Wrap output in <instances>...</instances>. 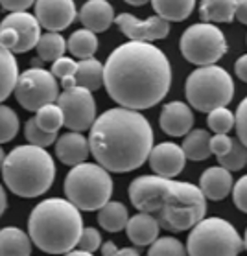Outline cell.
Instances as JSON below:
<instances>
[{
    "instance_id": "cell-1",
    "label": "cell",
    "mask_w": 247,
    "mask_h": 256,
    "mask_svg": "<svg viewBox=\"0 0 247 256\" xmlns=\"http://www.w3.org/2000/svg\"><path fill=\"white\" fill-rule=\"evenodd\" d=\"M104 87L120 107L144 111L168 94L172 64L152 42H124L109 54L104 64Z\"/></svg>"
},
{
    "instance_id": "cell-2",
    "label": "cell",
    "mask_w": 247,
    "mask_h": 256,
    "mask_svg": "<svg viewBox=\"0 0 247 256\" xmlns=\"http://www.w3.org/2000/svg\"><path fill=\"white\" fill-rule=\"evenodd\" d=\"M87 140L96 164L107 172L128 174L148 160L153 129L140 111L114 107L96 116Z\"/></svg>"
},
{
    "instance_id": "cell-3",
    "label": "cell",
    "mask_w": 247,
    "mask_h": 256,
    "mask_svg": "<svg viewBox=\"0 0 247 256\" xmlns=\"http://www.w3.org/2000/svg\"><path fill=\"white\" fill-rule=\"evenodd\" d=\"M128 194L138 212L152 214L160 228L172 232L190 230L206 212V199L200 186L186 180L140 175L130 184Z\"/></svg>"
},
{
    "instance_id": "cell-4",
    "label": "cell",
    "mask_w": 247,
    "mask_h": 256,
    "mask_svg": "<svg viewBox=\"0 0 247 256\" xmlns=\"http://www.w3.org/2000/svg\"><path fill=\"white\" fill-rule=\"evenodd\" d=\"M83 230L82 212L63 198L44 199L28 218L32 244L48 254H65L78 245Z\"/></svg>"
},
{
    "instance_id": "cell-5",
    "label": "cell",
    "mask_w": 247,
    "mask_h": 256,
    "mask_svg": "<svg viewBox=\"0 0 247 256\" xmlns=\"http://www.w3.org/2000/svg\"><path fill=\"white\" fill-rule=\"evenodd\" d=\"M2 177L15 196L24 199L46 194L56 179V164L52 155L37 146L22 144L6 153Z\"/></svg>"
},
{
    "instance_id": "cell-6",
    "label": "cell",
    "mask_w": 247,
    "mask_h": 256,
    "mask_svg": "<svg viewBox=\"0 0 247 256\" xmlns=\"http://www.w3.org/2000/svg\"><path fill=\"white\" fill-rule=\"evenodd\" d=\"M65 196L78 210H100L107 201H111V175L96 162H82L72 166L65 177Z\"/></svg>"
},
{
    "instance_id": "cell-7",
    "label": "cell",
    "mask_w": 247,
    "mask_h": 256,
    "mask_svg": "<svg viewBox=\"0 0 247 256\" xmlns=\"http://www.w3.org/2000/svg\"><path fill=\"white\" fill-rule=\"evenodd\" d=\"M186 100L192 109L208 112L218 107H227L234 98V83L225 68L218 64L198 66L186 78Z\"/></svg>"
},
{
    "instance_id": "cell-8",
    "label": "cell",
    "mask_w": 247,
    "mask_h": 256,
    "mask_svg": "<svg viewBox=\"0 0 247 256\" xmlns=\"http://www.w3.org/2000/svg\"><path fill=\"white\" fill-rule=\"evenodd\" d=\"M244 240L224 218H203L192 227L186 240L188 256H238Z\"/></svg>"
},
{
    "instance_id": "cell-9",
    "label": "cell",
    "mask_w": 247,
    "mask_h": 256,
    "mask_svg": "<svg viewBox=\"0 0 247 256\" xmlns=\"http://www.w3.org/2000/svg\"><path fill=\"white\" fill-rule=\"evenodd\" d=\"M179 48L182 58L188 63L200 66L218 63L229 50L224 32L208 22L192 24L190 28H186V32L181 35Z\"/></svg>"
},
{
    "instance_id": "cell-10",
    "label": "cell",
    "mask_w": 247,
    "mask_h": 256,
    "mask_svg": "<svg viewBox=\"0 0 247 256\" xmlns=\"http://www.w3.org/2000/svg\"><path fill=\"white\" fill-rule=\"evenodd\" d=\"M15 98L26 111H39L48 104H56L59 96L58 80L44 68H28L18 74Z\"/></svg>"
},
{
    "instance_id": "cell-11",
    "label": "cell",
    "mask_w": 247,
    "mask_h": 256,
    "mask_svg": "<svg viewBox=\"0 0 247 256\" xmlns=\"http://www.w3.org/2000/svg\"><path fill=\"white\" fill-rule=\"evenodd\" d=\"M41 37V26L28 12L10 13L0 22V44L12 54L34 50Z\"/></svg>"
},
{
    "instance_id": "cell-12",
    "label": "cell",
    "mask_w": 247,
    "mask_h": 256,
    "mask_svg": "<svg viewBox=\"0 0 247 256\" xmlns=\"http://www.w3.org/2000/svg\"><path fill=\"white\" fill-rule=\"evenodd\" d=\"M58 107L63 112L65 126L70 131L82 133L90 129L96 120V102L90 90L83 87L66 88L58 96Z\"/></svg>"
},
{
    "instance_id": "cell-13",
    "label": "cell",
    "mask_w": 247,
    "mask_h": 256,
    "mask_svg": "<svg viewBox=\"0 0 247 256\" xmlns=\"http://www.w3.org/2000/svg\"><path fill=\"white\" fill-rule=\"evenodd\" d=\"M114 22L124 35H128L131 41L138 42L160 41L170 34V22L157 15L140 20L131 13H120L114 17Z\"/></svg>"
},
{
    "instance_id": "cell-14",
    "label": "cell",
    "mask_w": 247,
    "mask_h": 256,
    "mask_svg": "<svg viewBox=\"0 0 247 256\" xmlns=\"http://www.w3.org/2000/svg\"><path fill=\"white\" fill-rule=\"evenodd\" d=\"M34 17L46 32H63L78 17L74 0H36Z\"/></svg>"
},
{
    "instance_id": "cell-15",
    "label": "cell",
    "mask_w": 247,
    "mask_h": 256,
    "mask_svg": "<svg viewBox=\"0 0 247 256\" xmlns=\"http://www.w3.org/2000/svg\"><path fill=\"white\" fill-rule=\"evenodd\" d=\"M150 166L159 177L166 179H174L181 174L184 166H186V157L182 153L181 146L174 144V142H162L152 148L150 152Z\"/></svg>"
},
{
    "instance_id": "cell-16",
    "label": "cell",
    "mask_w": 247,
    "mask_h": 256,
    "mask_svg": "<svg viewBox=\"0 0 247 256\" xmlns=\"http://www.w3.org/2000/svg\"><path fill=\"white\" fill-rule=\"evenodd\" d=\"M160 129L170 136H184L192 131L194 112L192 107L182 102H170L162 107L159 116Z\"/></svg>"
},
{
    "instance_id": "cell-17",
    "label": "cell",
    "mask_w": 247,
    "mask_h": 256,
    "mask_svg": "<svg viewBox=\"0 0 247 256\" xmlns=\"http://www.w3.org/2000/svg\"><path fill=\"white\" fill-rule=\"evenodd\" d=\"M88 153H90L88 140L82 133L68 131L56 140V157L66 166H78L82 162H87Z\"/></svg>"
},
{
    "instance_id": "cell-18",
    "label": "cell",
    "mask_w": 247,
    "mask_h": 256,
    "mask_svg": "<svg viewBox=\"0 0 247 256\" xmlns=\"http://www.w3.org/2000/svg\"><path fill=\"white\" fill-rule=\"evenodd\" d=\"M232 175L229 170L222 166H210L206 168L200 177V190L205 196V199L210 201H222L230 194L232 190Z\"/></svg>"
},
{
    "instance_id": "cell-19",
    "label": "cell",
    "mask_w": 247,
    "mask_h": 256,
    "mask_svg": "<svg viewBox=\"0 0 247 256\" xmlns=\"http://www.w3.org/2000/svg\"><path fill=\"white\" fill-rule=\"evenodd\" d=\"M80 20L85 30L102 34L114 22V10L107 0H87L80 10Z\"/></svg>"
},
{
    "instance_id": "cell-20",
    "label": "cell",
    "mask_w": 247,
    "mask_h": 256,
    "mask_svg": "<svg viewBox=\"0 0 247 256\" xmlns=\"http://www.w3.org/2000/svg\"><path fill=\"white\" fill-rule=\"evenodd\" d=\"M159 230H160L159 222L152 214H146V212L135 214L133 218L128 220V225H126L128 238L136 247L152 245L155 240L159 238Z\"/></svg>"
},
{
    "instance_id": "cell-21",
    "label": "cell",
    "mask_w": 247,
    "mask_h": 256,
    "mask_svg": "<svg viewBox=\"0 0 247 256\" xmlns=\"http://www.w3.org/2000/svg\"><path fill=\"white\" fill-rule=\"evenodd\" d=\"M32 240L17 227L0 228V256H30Z\"/></svg>"
},
{
    "instance_id": "cell-22",
    "label": "cell",
    "mask_w": 247,
    "mask_h": 256,
    "mask_svg": "<svg viewBox=\"0 0 247 256\" xmlns=\"http://www.w3.org/2000/svg\"><path fill=\"white\" fill-rule=\"evenodd\" d=\"M18 80V63L15 54L0 44V104L10 98Z\"/></svg>"
},
{
    "instance_id": "cell-23",
    "label": "cell",
    "mask_w": 247,
    "mask_h": 256,
    "mask_svg": "<svg viewBox=\"0 0 247 256\" xmlns=\"http://www.w3.org/2000/svg\"><path fill=\"white\" fill-rule=\"evenodd\" d=\"M130 220V212L126 204L120 201H107L100 210H98V225L107 232H120L126 228Z\"/></svg>"
},
{
    "instance_id": "cell-24",
    "label": "cell",
    "mask_w": 247,
    "mask_h": 256,
    "mask_svg": "<svg viewBox=\"0 0 247 256\" xmlns=\"http://www.w3.org/2000/svg\"><path fill=\"white\" fill-rule=\"evenodd\" d=\"M240 0H201L200 17L203 22H230Z\"/></svg>"
},
{
    "instance_id": "cell-25",
    "label": "cell",
    "mask_w": 247,
    "mask_h": 256,
    "mask_svg": "<svg viewBox=\"0 0 247 256\" xmlns=\"http://www.w3.org/2000/svg\"><path fill=\"white\" fill-rule=\"evenodd\" d=\"M74 80H76V87L87 88L90 92L98 90L104 85V64L96 58L82 59L78 63Z\"/></svg>"
},
{
    "instance_id": "cell-26",
    "label": "cell",
    "mask_w": 247,
    "mask_h": 256,
    "mask_svg": "<svg viewBox=\"0 0 247 256\" xmlns=\"http://www.w3.org/2000/svg\"><path fill=\"white\" fill-rule=\"evenodd\" d=\"M184 157L194 160V162H200V160H205L212 155L210 153V134L205 129H194L190 133L184 134V140H182L181 146Z\"/></svg>"
},
{
    "instance_id": "cell-27",
    "label": "cell",
    "mask_w": 247,
    "mask_h": 256,
    "mask_svg": "<svg viewBox=\"0 0 247 256\" xmlns=\"http://www.w3.org/2000/svg\"><path fill=\"white\" fill-rule=\"evenodd\" d=\"M157 17L164 18L168 22H181L188 18L194 12L196 0H150Z\"/></svg>"
},
{
    "instance_id": "cell-28",
    "label": "cell",
    "mask_w": 247,
    "mask_h": 256,
    "mask_svg": "<svg viewBox=\"0 0 247 256\" xmlns=\"http://www.w3.org/2000/svg\"><path fill=\"white\" fill-rule=\"evenodd\" d=\"M66 50L78 59L94 58L96 50H98V37L85 28L76 30L66 41Z\"/></svg>"
},
{
    "instance_id": "cell-29",
    "label": "cell",
    "mask_w": 247,
    "mask_h": 256,
    "mask_svg": "<svg viewBox=\"0 0 247 256\" xmlns=\"http://www.w3.org/2000/svg\"><path fill=\"white\" fill-rule=\"evenodd\" d=\"M36 50L42 63L44 61L54 63L56 59L63 58V54L66 52V41L63 39V35H59L58 32H46V34H41Z\"/></svg>"
},
{
    "instance_id": "cell-30",
    "label": "cell",
    "mask_w": 247,
    "mask_h": 256,
    "mask_svg": "<svg viewBox=\"0 0 247 256\" xmlns=\"http://www.w3.org/2000/svg\"><path fill=\"white\" fill-rule=\"evenodd\" d=\"M37 114L34 118H36L37 126L41 129H44L46 133H56L58 134V131L63 126H65V120H63V112H61V109L58 107V104H48L44 105V107H41L39 111H36Z\"/></svg>"
},
{
    "instance_id": "cell-31",
    "label": "cell",
    "mask_w": 247,
    "mask_h": 256,
    "mask_svg": "<svg viewBox=\"0 0 247 256\" xmlns=\"http://www.w3.org/2000/svg\"><path fill=\"white\" fill-rule=\"evenodd\" d=\"M218 166L229 170V172H238V170L246 168L247 164V148L242 144L238 138H232V146H230L229 153H225L222 157H218Z\"/></svg>"
},
{
    "instance_id": "cell-32",
    "label": "cell",
    "mask_w": 247,
    "mask_h": 256,
    "mask_svg": "<svg viewBox=\"0 0 247 256\" xmlns=\"http://www.w3.org/2000/svg\"><path fill=\"white\" fill-rule=\"evenodd\" d=\"M18 128H20V122H18L17 112L12 107L0 104V146L15 138Z\"/></svg>"
},
{
    "instance_id": "cell-33",
    "label": "cell",
    "mask_w": 247,
    "mask_h": 256,
    "mask_svg": "<svg viewBox=\"0 0 247 256\" xmlns=\"http://www.w3.org/2000/svg\"><path fill=\"white\" fill-rule=\"evenodd\" d=\"M148 256H188L186 254V247L182 245L174 236H164V238H157L150 245Z\"/></svg>"
},
{
    "instance_id": "cell-34",
    "label": "cell",
    "mask_w": 247,
    "mask_h": 256,
    "mask_svg": "<svg viewBox=\"0 0 247 256\" xmlns=\"http://www.w3.org/2000/svg\"><path fill=\"white\" fill-rule=\"evenodd\" d=\"M206 124L214 131V134H227L234 128V114L227 107H218L212 109L206 114Z\"/></svg>"
},
{
    "instance_id": "cell-35",
    "label": "cell",
    "mask_w": 247,
    "mask_h": 256,
    "mask_svg": "<svg viewBox=\"0 0 247 256\" xmlns=\"http://www.w3.org/2000/svg\"><path fill=\"white\" fill-rule=\"evenodd\" d=\"M24 136L28 140V144L42 148V150H46L48 146L56 144V140H58V134L56 133H46L44 129L39 128L36 118H30L28 122L24 124Z\"/></svg>"
},
{
    "instance_id": "cell-36",
    "label": "cell",
    "mask_w": 247,
    "mask_h": 256,
    "mask_svg": "<svg viewBox=\"0 0 247 256\" xmlns=\"http://www.w3.org/2000/svg\"><path fill=\"white\" fill-rule=\"evenodd\" d=\"M78 247L80 250L85 252H94L102 247V234L98 228L94 227H83L82 236L78 240Z\"/></svg>"
},
{
    "instance_id": "cell-37",
    "label": "cell",
    "mask_w": 247,
    "mask_h": 256,
    "mask_svg": "<svg viewBox=\"0 0 247 256\" xmlns=\"http://www.w3.org/2000/svg\"><path fill=\"white\" fill-rule=\"evenodd\" d=\"M78 68V61H74L72 58H59L52 63V76L56 80H65V78H74Z\"/></svg>"
},
{
    "instance_id": "cell-38",
    "label": "cell",
    "mask_w": 247,
    "mask_h": 256,
    "mask_svg": "<svg viewBox=\"0 0 247 256\" xmlns=\"http://www.w3.org/2000/svg\"><path fill=\"white\" fill-rule=\"evenodd\" d=\"M234 128L238 140L247 148V96L240 102L234 114Z\"/></svg>"
},
{
    "instance_id": "cell-39",
    "label": "cell",
    "mask_w": 247,
    "mask_h": 256,
    "mask_svg": "<svg viewBox=\"0 0 247 256\" xmlns=\"http://www.w3.org/2000/svg\"><path fill=\"white\" fill-rule=\"evenodd\" d=\"M230 192H232V199H234L236 208H240L242 212L247 214V175H244V177H240V179L236 180Z\"/></svg>"
},
{
    "instance_id": "cell-40",
    "label": "cell",
    "mask_w": 247,
    "mask_h": 256,
    "mask_svg": "<svg viewBox=\"0 0 247 256\" xmlns=\"http://www.w3.org/2000/svg\"><path fill=\"white\" fill-rule=\"evenodd\" d=\"M230 146H232V138L229 134H214L210 136V153L216 157H222L225 153H229Z\"/></svg>"
},
{
    "instance_id": "cell-41",
    "label": "cell",
    "mask_w": 247,
    "mask_h": 256,
    "mask_svg": "<svg viewBox=\"0 0 247 256\" xmlns=\"http://www.w3.org/2000/svg\"><path fill=\"white\" fill-rule=\"evenodd\" d=\"M100 249H102V254L104 256H140L135 247H124V249H118L112 242H106Z\"/></svg>"
},
{
    "instance_id": "cell-42",
    "label": "cell",
    "mask_w": 247,
    "mask_h": 256,
    "mask_svg": "<svg viewBox=\"0 0 247 256\" xmlns=\"http://www.w3.org/2000/svg\"><path fill=\"white\" fill-rule=\"evenodd\" d=\"M34 4H36V0H0V6L8 10L10 13L28 12Z\"/></svg>"
},
{
    "instance_id": "cell-43",
    "label": "cell",
    "mask_w": 247,
    "mask_h": 256,
    "mask_svg": "<svg viewBox=\"0 0 247 256\" xmlns=\"http://www.w3.org/2000/svg\"><path fill=\"white\" fill-rule=\"evenodd\" d=\"M234 72H236V76L240 78L242 82L247 83V54H246V56H242V58L236 59Z\"/></svg>"
},
{
    "instance_id": "cell-44",
    "label": "cell",
    "mask_w": 247,
    "mask_h": 256,
    "mask_svg": "<svg viewBox=\"0 0 247 256\" xmlns=\"http://www.w3.org/2000/svg\"><path fill=\"white\" fill-rule=\"evenodd\" d=\"M234 18L240 20L242 24H247V0H240L238 6H236Z\"/></svg>"
},
{
    "instance_id": "cell-45",
    "label": "cell",
    "mask_w": 247,
    "mask_h": 256,
    "mask_svg": "<svg viewBox=\"0 0 247 256\" xmlns=\"http://www.w3.org/2000/svg\"><path fill=\"white\" fill-rule=\"evenodd\" d=\"M6 208H8V196H6L4 186L0 184V216L6 212Z\"/></svg>"
},
{
    "instance_id": "cell-46",
    "label": "cell",
    "mask_w": 247,
    "mask_h": 256,
    "mask_svg": "<svg viewBox=\"0 0 247 256\" xmlns=\"http://www.w3.org/2000/svg\"><path fill=\"white\" fill-rule=\"evenodd\" d=\"M63 256H94L92 252H85V250H80V249H72L68 252H65Z\"/></svg>"
},
{
    "instance_id": "cell-47",
    "label": "cell",
    "mask_w": 247,
    "mask_h": 256,
    "mask_svg": "<svg viewBox=\"0 0 247 256\" xmlns=\"http://www.w3.org/2000/svg\"><path fill=\"white\" fill-rule=\"evenodd\" d=\"M124 2H128V4H131V6H144V4H148L150 0H124Z\"/></svg>"
},
{
    "instance_id": "cell-48",
    "label": "cell",
    "mask_w": 247,
    "mask_h": 256,
    "mask_svg": "<svg viewBox=\"0 0 247 256\" xmlns=\"http://www.w3.org/2000/svg\"><path fill=\"white\" fill-rule=\"evenodd\" d=\"M4 160H6V152H4V150H2V146H0V170H2Z\"/></svg>"
},
{
    "instance_id": "cell-49",
    "label": "cell",
    "mask_w": 247,
    "mask_h": 256,
    "mask_svg": "<svg viewBox=\"0 0 247 256\" xmlns=\"http://www.w3.org/2000/svg\"><path fill=\"white\" fill-rule=\"evenodd\" d=\"M244 247H246V250H247V230H246V238H244Z\"/></svg>"
},
{
    "instance_id": "cell-50",
    "label": "cell",
    "mask_w": 247,
    "mask_h": 256,
    "mask_svg": "<svg viewBox=\"0 0 247 256\" xmlns=\"http://www.w3.org/2000/svg\"><path fill=\"white\" fill-rule=\"evenodd\" d=\"M107 2H109V0H107Z\"/></svg>"
},
{
    "instance_id": "cell-51",
    "label": "cell",
    "mask_w": 247,
    "mask_h": 256,
    "mask_svg": "<svg viewBox=\"0 0 247 256\" xmlns=\"http://www.w3.org/2000/svg\"><path fill=\"white\" fill-rule=\"evenodd\" d=\"M246 166H247V164H246Z\"/></svg>"
}]
</instances>
